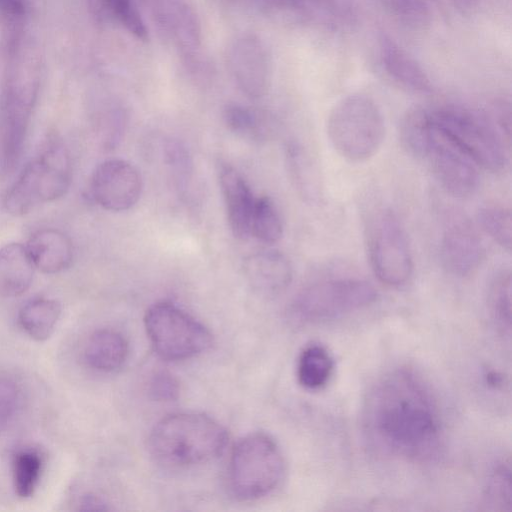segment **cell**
<instances>
[{
	"label": "cell",
	"instance_id": "obj_1",
	"mask_svg": "<svg viewBox=\"0 0 512 512\" xmlns=\"http://www.w3.org/2000/svg\"><path fill=\"white\" fill-rule=\"evenodd\" d=\"M362 422L369 443L388 456L425 462L442 447L438 403L422 378L407 368L393 369L372 385Z\"/></svg>",
	"mask_w": 512,
	"mask_h": 512
},
{
	"label": "cell",
	"instance_id": "obj_2",
	"mask_svg": "<svg viewBox=\"0 0 512 512\" xmlns=\"http://www.w3.org/2000/svg\"><path fill=\"white\" fill-rule=\"evenodd\" d=\"M0 89V166L11 171L21 158L43 72L38 42L26 27L9 32Z\"/></svg>",
	"mask_w": 512,
	"mask_h": 512
},
{
	"label": "cell",
	"instance_id": "obj_3",
	"mask_svg": "<svg viewBox=\"0 0 512 512\" xmlns=\"http://www.w3.org/2000/svg\"><path fill=\"white\" fill-rule=\"evenodd\" d=\"M225 428L213 418L195 412L174 413L161 419L148 438L152 458L168 468L206 463L223 453Z\"/></svg>",
	"mask_w": 512,
	"mask_h": 512
},
{
	"label": "cell",
	"instance_id": "obj_4",
	"mask_svg": "<svg viewBox=\"0 0 512 512\" xmlns=\"http://www.w3.org/2000/svg\"><path fill=\"white\" fill-rule=\"evenodd\" d=\"M69 153L57 136H49L37 155L23 168L4 196L5 210L21 216L36 206L63 197L71 184Z\"/></svg>",
	"mask_w": 512,
	"mask_h": 512
},
{
	"label": "cell",
	"instance_id": "obj_5",
	"mask_svg": "<svg viewBox=\"0 0 512 512\" xmlns=\"http://www.w3.org/2000/svg\"><path fill=\"white\" fill-rule=\"evenodd\" d=\"M326 127L335 151L356 163L373 157L386 133L379 107L363 94H351L336 103L329 113Z\"/></svg>",
	"mask_w": 512,
	"mask_h": 512
},
{
	"label": "cell",
	"instance_id": "obj_6",
	"mask_svg": "<svg viewBox=\"0 0 512 512\" xmlns=\"http://www.w3.org/2000/svg\"><path fill=\"white\" fill-rule=\"evenodd\" d=\"M285 463L277 443L265 433H252L233 447L227 470L231 494L242 501L262 498L282 481Z\"/></svg>",
	"mask_w": 512,
	"mask_h": 512
},
{
	"label": "cell",
	"instance_id": "obj_7",
	"mask_svg": "<svg viewBox=\"0 0 512 512\" xmlns=\"http://www.w3.org/2000/svg\"><path fill=\"white\" fill-rule=\"evenodd\" d=\"M431 125L478 167L502 171L507 164L505 140L486 118L458 107L427 110Z\"/></svg>",
	"mask_w": 512,
	"mask_h": 512
},
{
	"label": "cell",
	"instance_id": "obj_8",
	"mask_svg": "<svg viewBox=\"0 0 512 512\" xmlns=\"http://www.w3.org/2000/svg\"><path fill=\"white\" fill-rule=\"evenodd\" d=\"M144 324L155 352L168 361L195 357L213 343L210 331L202 323L171 302L150 306Z\"/></svg>",
	"mask_w": 512,
	"mask_h": 512
},
{
	"label": "cell",
	"instance_id": "obj_9",
	"mask_svg": "<svg viewBox=\"0 0 512 512\" xmlns=\"http://www.w3.org/2000/svg\"><path fill=\"white\" fill-rule=\"evenodd\" d=\"M377 296L374 286L365 280H322L306 286L296 295L291 312L301 322H325L361 310L373 304Z\"/></svg>",
	"mask_w": 512,
	"mask_h": 512
},
{
	"label": "cell",
	"instance_id": "obj_10",
	"mask_svg": "<svg viewBox=\"0 0 512 512\" xmlns=\"http://www.w3.org/2000/svg\"><path fill=\"white\" fill-rule=\"evenodd\" d=\"M368 254L371 268L383 284L400 287L410 280L414 269L412 251L393 211L383 209L373 217L368 233Z\"/></svg>",
	"mask_w": 512,
	"mask_h": 512
},
{
	"label": "cell",
	"instance_id": "obj_11",
	"mask_svg": "<svg viewBox=\"0 0 512 512\" xmlns=\"http://www.w3.org/2000/svg\"><path fill=\"white\" fill-rule=\"evenodd\" d=\"M427 136L420 158L426 160L443 189L457 198H466L478 188L477 165L436 128L428 118Z\"/></svg>",
	"mask_w": 512,
	"mask_h": 512
},
{
	"label": "cell",
	"instance_id": "obj_12",
	"mask_svg": "<svg viewBox=\"0 0 512 512\" xmlns=\"http://www.w3.org/2000/svg\"><path fill=\"white\" fill-rule=\"evenodd\" d=\"M143 188L139 170L129 161L112 158L99 163L89 181L91 199L105 210L126 211L140 199Z\"/></svg>",
	"mask_w": 512,
	"mask_h": 512
},
{
	"label": "cell",
	"instance_id": "obj_13",
	"mask_svg": "<svg viewBox=\"0 0 512 512\" xmlns=\"http://www.w3.org/2000/svg\"><path fill=\"white\" fill-rule=\"evenodd\" d=\"M483 255V244L474 225L462 214L450 215L440 241L444 269L454 276L466 277L477 270Z\"/></svg>",
	"mask_w": 512,
	"mask_h": 512
},
{
	"label": "cell",
	"instance_id": "obj_14",
	"mask_svg": "<svg viewBox=\"0 0 512 512\" xmlns=\"http://www.w3.org/2000/svg\"><path fill=\"white\" fill-rule=\"evenodd\" d=\"M227 63L238 88L250 98H260L267 92L270 65L266 48L256 36L245 34L229 46Z\"/></svg>",
	"mask_w": 512,
	"mask_h": 512
},
{
	"label": "cell",
	"instance_id": "obj_15",
	"mask_svg": "<svg viewBox=\"0 0 512 512\" xmlns=\"http://www.w3.org/2000/svg\"><path fill=\"white\" fill-rule=\"evenodd\" d=\"M218 180L231 232L239 239H246L250 236L256 197L244 177L229 164H219Z\"/></svg>",
	"mask_w": 512,
	"mask_h": 512
},
{
	"label": "cell",
	"instance_id": "obj_16",
	"mask_svg": "<svg viewBox=\"0 0 512 512\" xmlns=\"http://www.w3.org/2000/svg\"><path fill=\"white\" fill-rule=\"evenodd\" d=\"M243 272L250 286L265 295L282 292L292 280L291 263L277 250L250 254L243 262Z\"/></svg>",
	"mask_w": 512,
	"mask_h": 512
},
{
	"label": "cell",
	"instance_id": "obj_17",
	"mask_svg": "<svg viewBox=\"0 0 512 512\" xmlns=\"http://www.w3.org/2000/svg\"><path fill=\"white\" fill-rule=\"evenodd\" d=\"M25 245L36 270L44 274L60 273L72 264V241L58 229H39L30 236Z\"/></svg>",
	"mask_w": 512,
	"mask_h": 512
},
{
	"label": "cell",
	"instance_id": "obj_18",
	"mask_svg": "<svg viewBox=\"0 0 512 512\" xmlns=\"http://www.w3.org/2000/svg\"><path fill=\"white\" fill-rule=\"evenodd\" d=\"M380 57L384 70L395 82L411 91L429 93L431 82L422 67L391 38L379 39Z\"/></svg>",
	"mask_w": 512,
	"mask_h": 512
},
{
	"label": "cell",
	"instance_id": "obj_19",
	"mask_svg": "<svg viewBox=\"0 0 512 512\" xmlns=\"http://www.w3.org/2000/svg\"><path fill=\"white\" fill-rule=\"evenodd\" d=\"M35 266L25 244L11 242L0 247V296L15 298L31 286Z\"/></svg>",
	"mask_w": 512,
	"mask_h": 512
},
{
	"label": "cell",
	"instance_id": "obj_20",
	"mask_svg": "<svg viewBox=\"0 0 512 512\" xmlns=\"http://www.w3.org/2000/svg\"><path fill=\"white\" fill-rule=\"evenodd\" d=\"M128 351V343L121 333L101 329L88 338L84 347V358L94 370L113 372L124 364Z\"/></svg>",
	"mask_w": 512,
	"mask_h": 512
},
{
	"label": "cell",
	"instance_id": "obj_21",
	"mask_svg": "<svg viewBox=\"0 0 512 512\" xmlns=\"http://www.w3.org/2000/svg\"><path fill=\"white\" fill-rule=\"evenodd\" d=\"M155 10L158 21L182 48L193 50L198 46L199 23L193 10L183 0H161Z\"/></svg>",
	"mask_w": 512,
	"mask_h": 512
},
{
	"label": "cell",
	"instance_id": "obj_22",
	"mask_svg": "<svg viewBox=\"0 0 512 512\" xmlns=\"http://www.w3.org/2000/svg\"><path fill=\"white\" fill-rule=\"evenodd\" d=\"M61 312L62 306L58 300L45 297L35 298L20 308L18 323L31 339L43 342L54 333Z\"/></svg>",
	"mask_w": 512,
	"mask_h": 512
},
{
	"label": "cell",
	"instance_id": "obj_23",
	"mask_svg": "<svg viewBox=\"0 0 512 512\" xmlns=\"http://www.w3.org/2000/svg\"><path fill=\"white\" fill-rule=\"evenodd\" d=\"M334 371V361L321 344L306 346L299 355L297 378L300 385L308 390H319L330 381Z\"/></svg>",
	"mask_w": 512,
	"mask_h": 512
},
{
	"label": "cell",
	"instance_id": "obj_24",
	"mask_svg": "<svg viewBox=\"0 0 512 512\" xmlns=\"http://www.w3.org/2000/svg\"><path fill=\"white\" fill-rule=\"evenodd\" d=\"M286 159L291 179L299 194L309 203L321 198V181L309 154L297 143L286 147Z\"/></svg>",
	"mask_w": 512,
	"mask_h": 512
},
{
	"label": "cell",
	"instance_id": "obj_25",
	"mask_svg": "<svg viewBox=\"0 0 512 512\" xmlns=\"http://www.w3.org/2000/svg\"><path fill=\"white\" fill-rule=\"evenodd\" d=\"M223 119L231 132L252 142H265L273 134L270 122L258 111L246 106L227 105L223 111Z\"/></svg>",
	"mask_w": 512,
	"mask_h": 512
},
{
	"label": "cell",
	"instance_id": "obj_26",
	"mask_svg": "<svg viewBox=\"0 0 512 512\" xmlns=\"http://www.w3.org/2000/svg\"><path fill=\"white\" fill-rule=\"evenodd\" d=\"M43 471V457L33 448H22L12 458V479L18 497L30 498L36 491Z\"/></svg>",
	"mask_w": 512,
	"mask_h": 512
},
{
	"label": "cell",
	"instance_id": "obj_27",
	"mask_svg": "<svg viewBox=\"0 0 512 512\" xmlns=\"http://www.w3.org/2000/svg\"><path fill=\"white\" fill-rule=\"evenodd\" d=\"M250 235L266 244L278 242L283 235L281 216L274 202L267 196L256 197Z\"/></svg>",
	"mask_w": 512,
	"mask_h": 512
},
{
	"label": "cell",
	"instance_id": "obj_28",
	"mask_svg": "<svg viewBox=\"0 0 512 512\" xmlns=\"http://www.w3.org/2000/svg\"><path fill=\"white\" fill-rule=\"evenodd\" d=\"M488 308L496 325L504 332L510 331L511 323V273L502 270L490 283Z\"/></svg>",
	"mask_w": 512,
	"mask_h": 512
},
{
	"label": "cell",
	"instance_id": "obj_29",
	"mask_svg": "<svg viewBox=\"0 0 512 512\" xmlns=\"http://www.w3.org/2000/svg\"><path fill=\"white\" fill-rule=\"evenodd\" d=\"M482 504L491 511L511 509V470L509 462H501L492 470L486 482Z\"/></svg>",
	"mask_w": 512,
	"mask_h": 512
},
{
	"label": "cell",
	"instance_id": "obj_30",
	"mask_svg": "<svg viewBox=\"0 0 512 512\" xmlns=\"http://www.w3.org/2000/svg\"><path fill=\"white\" fill-rule=\"evenodd\" d=\"M477 221L482 230L503 249L511 250L512 218L509 209L499 205L481 207Z\"/></svg>",
	"mask_w": 512,
	"mask_h": 512
},
{
	"label": "cell",
	"instance_id": "obj_31",
	"mask_svg": "<svg viewBox=\"0 0 512 512\" xmlns=\"http://www.w3.org/2000/svg\"><path fill=\"white\" fill-rule=\"evenodd\" d=\"M104 10L131 34L147 39V28L133 0H101Z\"/></svg>",
	"mask_w": 512,
	"mask_h": 512
},
{
	"label": "cell",
	"instance_id": "obj_32",
	"mask_svg": "<svg viewBox=\"0 0 512 512\" xmlns=\"http://www.w3.org/2000/svg\"><path fill=\"white\" fill-rule=\"evenodd\" d=\"M391 15L406 24L421 25L430 17L428 0H379Z\"/></svg>",
	"mask_w": 512,
	"mask_h": 512
},
{
	"label": "cell",
	"instance_id": "obj_33",
	"mask_svg": "<svg viewBox=\"0 0 512 512\" xmlns=\"http://www.w3.org/2000/svg\"><path fill=\"white\" fill-rule=\"evenodd\" d=\"M180 385L174 375L167 371H158L149 380V396L159 402H169L177 399Z\"/></svg>",
	"mask_w": 512,
	"mask_h": 512
},
{
	"label": "cell",
	"instance_id": "obj_34",
	"mask_svg": "<svg viewBox=\"0 0 512 512\" xmlns=\"http://www.w3.org/2000/svg\"><path fill=\"white\" fill-rule=\"evenodd\" d=\"M19 391L14 381L0 376V436L14 417Z\"/></svg>",
	"mask_w": 512,
	"mask_h": 512
},
{
	"label": "cell",
	"instance_id": "obj_35",
	"mask_svg": "<svg viewBox=\"0 0 512 512\" xmlns=\"http://www.w3.org/2000/svg\"><path fill=\"white\" fill-rule=\"evenodd\" d=\"M29 8L28 0H0V17L9 31L26 27Z\"/></svg>",
	"mask_w": 512,
	"mask_h": 512
},
{
	"label": "cell",
	"instance_id": "obj_36",
	"mask_svg": "<svg viewBox=\"0 0 512 512\" xmlns=\"http://www.w3.org/2000/svg\"><path fill=\"white\" fill-rule=\"evenodd\" d=\"M78 509L81 511H105L110 510L108 502L94 493L84 494L79 501Z\"/></svg>",
	"mask_w": 512,
	"mask_h": 512
},
{
	"label": "cell",
	"instance_id": "obj_37",
	"mask_svg": "<svg viewBox=\"0 0 512 512\" xmlns=\"http://www.w3.org/2000/svg\"><path fill=\"white\" fill-rule=\"evenodd\" d=\"M455 3H457L458 6L462 8H467L470 6L472 0H453Z\"/></svg>",
	"mask_w": 512,
	"mask_h": 512
}]
</instances>
